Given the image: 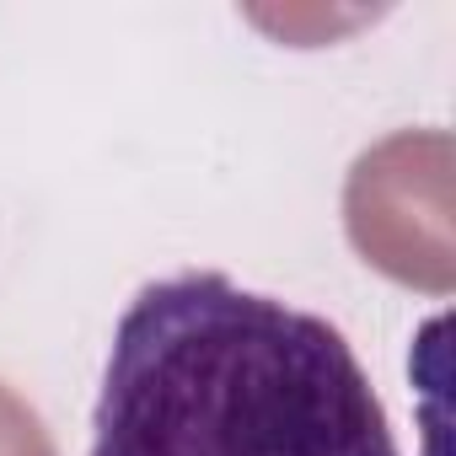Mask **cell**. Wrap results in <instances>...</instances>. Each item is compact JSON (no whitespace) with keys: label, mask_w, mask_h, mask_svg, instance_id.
<instances>
[{"label":"cell","mask_w":456,"mask_h":456,"mask_svg":"<svg viewBox=\"0 0 456 456\" xmlns=\"http://www.w3.org/2000/svg\"><path fill=\"white\" fill-rule=\"evenodd\" d=\"M92 429V456H397L349 338L215 269L129 301Z\"/></svg>","instance_id":"cell-1"},{"label":"cell","mask_w":456,"mask_h":456,"mask_svg":"<svg viewBox=\"0 0 456 456\" xmlns=\"http://www.w3.org/2000/svg\"><path fill=\"white\" fill-rule=\"evenodd\" d=\"M451 140L440 129H408L365 151L344 188L349 242L392 274L429 296L451 290Z\"/></svg>","instance_id":"cell-2"},{"label":"cell","mask_w":456,"mask_h":456,"mask_svg":"<svg viewBox=\"0 0 456 456\" xmlns=\"http://www.w3.org/2000/svg\"><path fill=\"white\" fill-rule=\"evenodd\" d=\"M0 456H54V440L28 397L0 381Z\"/></svg>","instance_id":"cell-3"}]
</instances>
